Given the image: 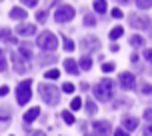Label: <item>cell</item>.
Here are the masks:
<instances>
[{
    "label": "cell",
    "instance_id": "obj_1",
    "mask_svg": "<svg viewBox=\"0 0 152 136\" xmlns=\"http://www.w3.org/2000/svg\"><path fill=\"white\" fill-rule=\"evenodd\" d=\"M92 92H94V96L100 100V102H108V100L112 98V92H114V82L112 80H100L98 84H94L92 86Z\"/></svg>",
    "mask_w": 152,
    "mask_h": 136
},
{
    "label": "cell",
    "instance_id": "obj_2",
    "mask_svg": "<svg viewBox=\"0 0 152 136\" xmlns=\"http://www.w3.org/2000/svg\"><path fill=\"white\" fill-rule=\"evenodd\" d=\"M38 92H40V98L44 100L48 106H56L60 102V90L56 86H52V84H40Z\"/></svg>",
    "mask_w": 152,
    "mask_h": 136
},
{
    "label": "cell",
    "instance_id": "obj_3",
    "mask_svg": "<svg viewBox=\"0 0 152 136\" xmlns=\"http://www.w3.org/2000/svg\"><path fill=\"white\" fill-rule=\"evenodd\" d=\"M36 44L42 52H52V50H56V46H58V38L54 36L52 32H42L36 38Z\"/></svg>",
    "mask_w": 152,
    "mask_h": 136
},
{
    "label": "cell",
    "instance_id": "obj_4",
    "mask_svg": "<svg viewBox=\"0 0 152 136\" xmlns=\"http://www.w3.org/2000/svg\"><path fill=\"white\" fill-rule=\"evenodd\" d=\"M30 86H32V80H24V82H20L18 86H16V100H18V104H20V106H24L28 100L32 98Z\"/></svg>",
    "mask_w": 152,
    "mask_h": 136
},
{
    "label": "cell",
    "instance_id": "obj_5",
    "mask_svg": "<svg viewBox=\"0 0 152 136\" xmlns=\"http://www.w3.org/2000/svg\"><path fill=\"white\" fill-rule=\"evenodd\" d=\"M74 8L68 6V4H62V6L56 8V12H54V20L58 24H64V22H70L72 18H74Z\"/></svg>",
    "mask_w": 152,
    "mask_h": 136
},
{
    "label": "cell",
    "instance_id": "obj_6",
    "mask_svg": "<svg viewBox=\"0 0 152 136\" xmlns=\"http://www.w3.org/2000/svg\"><path fill=\"white\" fill-rule=\"evenodd\" d=\"M128 22H130V26L136 28V30H146V28L152 26V20L148 18V16H142V14H130Z\"/></svg>",
    "mask_w": 152,
    "mask_h": 136
},
{
    "label": "cell",
    "instance_id": "obj_7",
    "mask_svg": "<svg viewBox=\"0 0 152 136\" xmlns=\"http://www.w3.org/2000/svg\"><path fill=\"white\" fill-rule=\"evenodd\" d=\"M112 132V126L108 120H96L92 124V134L94 136H108Z\"/></svg>",
    "mask_w": 152,
    "mask_h": 136
},
{
    "label": "cell",
    "instance_id": "obj_8",
    "mask_svg": "<svg viewBox=\"0 0 152 136\" xmlns=\"http://www.w3.org/2000/svg\"><path fill=\"white\" fill-rule=\"evenodd\" d=\"M118 80H120L122 90H134L136 88V78H134L132 72H120Z\"/></svg>",
    "mask_w": 152,
    "mask_h": 136
},
{
    "label": "cell",
    "instance_id": "obj_9",
    "mask_svg": "<svg viewBox=\"0 0 152 136\" xmlns=\"http://www.w3.org/2000/svg\"><path fill=\"white\" fill-rule=\"evenodd\" d=\"M100 48V40L98 38H92V36H86L80 40V50H98Z\"/></svg>",
    "mask_w": 152,
    "mask_h": 136
},
{
    "label": "cell",
    "instance_id": "obj_10",
    "mask_svg": "<svg viewBox=\"0 0 152 136\" xmlns=\"http://www.w3.org/2000/svg\"><path fill=\"white\" fill-rule=\"evenodd\" d=\"M10 122H12V112H10V108L0 106V130H6Z\"/></svg>",
    "mask_w": 152,
    "mask_h": 136
},
{
    "label": "cell",
    "instance_id": "obj_11",
    "mask_svg": "<svg viewBox=\"0 0 152 136\" xmlns=\"http://www.w3.org/2000/svg\"><path fill=\"white\" fill-rule=\"evenodd\" d=\"M10 60H12V66L18 74H24L26 72V64H24V58H20L16 52H10Z\"/></svg>",
    "mask_w": 152,
    "mask_h": 136
},
{
    "label": "cell",
    "instance_id": "obj_12",
    "mask_svg": "<svg viewBox=\"0 0 152 136\" xmlns=\"http://www.w3.org/2000/svg\"><path fill=\"white\" fill-rule=\"evenodd\" d=\"M122 126H124V130L132 132V130L138 128V118H134V116H124L122 118Z\"/></svg>",
    "mask_w": 152,
    "mask_h": 136
},
{
    "label": "cell",
    "instance_id": "obj_13",
    "mask_svg": "<svg viewBox=\"0 0 152 136\" xmlns=\"http://www.w3.org/2000/svg\"><path fill=\"white\" fill-rule=\"evenodd\" d=\"M16 32H18L20 36H32V34L36 32V26H34V24H20V26L16 28Z\"/></svg>",
    "mask_w": 152,
    "mask_h": 136
},
{
    "label": "cell",
    "instance_id": "obj_14",
    "mask_svg": "<svg viewBox=\"0 0 152 136\" xmlns=\"http://www.w3.org/2000/svg\"><path fill=\"white\" fill-rule=\"evenodd\" d=\"M38 116H40V108H38V106H34V108H30L28 112H24V122H26V124H30V122L36 120Z\"/></svg>",
    "mask_w": 152,
    "mask_h": 136
},
{
    "label": "cell",
    "instance_id": "obj_15",
    "mask_svg": "<svg viewBox=\"0 0 152 136\" xmlns=\"http://www.w3.org/2000/svg\"><path fill=\"white\" fill-rule=\"evenodd\" d=\"M64 70H66V72H70V74H78L80 66H78V62H76V60L66 58V60H64Z\"/></svg>",
    "mask_w": 152,
    "mask_h": 136
},
{
    "label": "cell",
    "instance_id": "obj_16",
    "mask_svg": "<svg viewBox=\"0 0 152 136\" xmlns=\"http://www.w3.org/2000/svg\"><path fill=\"white\" fill-rule=\"evenodd\" d=\"M26 10H24V8H12V10H10V18H12V20H24V18H26Z\"/></svg>",
    "mask_w": 152,
    "mask_h": 136
},
{
    "label": "cell",
    "instance_id": "obj_17",
    "mask_svg": "<svg viewBox=\"0 0 152 136\" xmlns=\"http://www.w3.org/2000/svg\"><path fill=\"white\" fill-rule=\"evenodd\" d=\"M0 40H4L6 44H16V36L10 30H0Z\"/></svg>",
    "mask_w": 152,
    "mask_h": 136
},
{
    "label": "cell",
    "instance_id": "obj_18",
    "mask_svg": "<svg viewBox=\"0 0 152 136\" xmlns=\"http://www.w3.org/2000/svg\"><path fill=\"white\" fill-rule=\"evenodd\" d=\"M18 48H20V56H22L24 60H30V58H32V50H30V46H28V44H20Z\"/></svg>",
    "mask_w": 152,
    "mask_h": 136
},
{
    "label": "cell",
    "instance_id": "obj_19",
    "mask_svg": "<svg viewBox=\"0 0 152 136\" xmlns=\"http://www.w3.org/2000/svg\"><path fill=\"white\" fill-rule=\"evenodd\" d=\"M106 8H108L106 0H96V2H94V10H96L98 14H104V12H106Z\"/></svg>",
    "mask_w": 152,
    "mask_h": 136
},
{
    "label": "cell",
    "instance_id": "obj_20",
    "mask_svg": "<svg viewBox=\"0 0 152 136\" xmlns=\"http://www.w3.org/2000/svg\"><path fill=\"white\" fill-rule=\"evenodd\" d=\"M122 34H124V28L122 26H114L112 30H110V40H118Z\"/></svg>",
    "mask_w": 152,
    "mask_h": 136
},
{
    "label": "cell",
    "instance_id": "obj_21",
    "mask_svg": "<svg viewBox=\"0 0 152 136\" xmlns=\"http://www.w3.org/2000/svg\"><path fill=\"white\" fill-rule=\"evenodd\" d=\"M78 64H80L82 70H90V68H92V58H90V56H82Z\"/></svg>",
    "mask_w": 152,
    "mask_h": 136
},
{
    "label": "cell",
    "instance_id": "obj_22",
    "mask_svg": "<svg viewBox=\"0 0 152 136\" xmlns=\"http://www.w3.org/2000/svg\"><path fill=\"white\" fill-rule=\"evenodd\" d=\"M62 40H64V50H66V52H72V50H76V44H74V40H70V38H62Z\"/></svg>",
    "mask_w": 152,
    "mask_h": 136
},
{
    "label": "cell",
    "instance_id": "obj_23",
    "mask_svg": "<svg viewBox=\"0 0 152 136\" xmlns=\"http://www.w3.org/2000/svg\"><path fill=\"white\" fill-rule=\"evenodd\" d=\"M86 112H88V114H96V112H98V106L92 102V98L86 100Z\"/></svg>",
    "mask_w": 152,
    "mask_h": 136
},
{
    "label": "cell",
    "instance_id": "obj_24",
    "mask_svg": "<svg viewBox=\"0 0 152 136\" xmlns=\"http://www.w3.org/2000/svg\"><path fill=\"white\" fill-rule=\"evenodd\" d=\"M136 6L140 10H148V8H152V0H136Z\"/></svg>",
    "mask_w": 152,
    "mask_h": 136
},
{
    "label": "cell",
    "instance_id": "obj_25",
    "mask_svg": "<svg viewBox=\"0 0 152 136\" xmlns=\"http://www.w3.org/2000/svg\"><path fill=\"white\" fill-rule=\"evenodd\" d=\"M130 44L136 46V48H140V46H144V38L142 36H132L130 38Z\"/></svg>",
    "mask_w": 152,
    "mask_h": 136
},
{
    "label": "cell",
    "instance_id": "obj_26",
    "mask_svg": "<svg viewBox=\"0 0 152 136\" xmlns=\"http://www.w3.org/2000/svg\"><path fill=\"white\" fill-rule=\"evenodd\" d=\"M80 106H82V98H80V96L72 98V102H70V108H72V110H76V112H78V110H80Z\"/></svg>",
    "mask_w": 152,
    "mask_h": 136
},
{
    "label": "cell",
    "instance_id": "obj_27",
    "mask_svg": "<svg viewBox=\"0 0 152 136\" xmlns=\"http://www.w3.org/2000/svg\"><path fill=\"white\" fill-rule=\"evenodd\" d=\"M46 78H50V80H54V78H60V70H56V68H52V70H46Z\"/></svg>",
    "mask_w": 152,
    "mask_h": 136
},
{
    "label": "cell",
    "instance_id": "obj_28",
    "mask_svg": "<svg viewBox=\"0 0 152 136\" xmlns=\"http://www.w3.org/2000/svg\"><path fill=\"white\" fill-rule=\"evenodd\" d=\"M62 120L66 122V124H74V114L68 112V110H66V112H62Z\"/></svg>",
    "mask_w": 152,
    "mask_h": 136
},
{
    "label": "cell",
    "instance_id": "obj_29",
    "mask_svg": "<svg viewBox=\"0 0 152 136\" xmlns=\"http://www.w3.org/2000/svg\"><path fill=\"white\" fill-rule=\"evenodd\" d=\"M62 92L72 94V92H74V84H72V82H64V84H62Z\"/></svg>",
    "mask_w": 152,
    "mask_h": 136
},
{
    "label": "cell",
    "instance_id": "obj_30",
    "mask_svg": "<svg viewBox=\"0 0 152 136\" xmlns=\"http://www.w3.org/2000/svg\"><path fill=\"white\" fill-rule=\"evenodd\" d=\"M6 58H4V50H2V48H0V72H4V70H6Z\"/></svg>",
    "mask_w": 152,
    "mask_h": 136
},
{
    "label": "cell",
    "instance_id": "obj_31",
    "mask_svg": "<svg viewBox=\"0 0 152 136\" xmlns=\"http://www.w3.org/2000/svg\"><path fill=\"white\" fill-rule=\"evenodd\" d=\"M46 18H48V14H46V10H40V12L36 14V22L44 24V22H46Z\"/></svg>",
    "mask_w": 152,
    "mask_h": 136
},
{
    "label": "cell",
    "instance_id": "obj_32",
    "mask_svg": "<svg viewBox=\"0 0 152 136\" xmlns=\"http://www.w3.org/2000/svg\"><path fill=\"white\" fill-rule=\"evenodd\" d=\"M114 62H106V64H102V72H106V74H110V72H114Z\"/></svg>",
    "mask_w": 152,
    "mask_h": 136
},
{
    "label": "cell",
    "instance_id": "obj_33",
    "mask_svg": "<svg viewBox=\"0 0 152 136\" xmlns=\"http://www.w3.org/2000/svg\"><path fill=\"white\" fill-rule=\"evenodd\" d=\"M140 92H144V94H152V84L142 82V84H140Z\"/></svg>",
    "mask_w": 152,
    "mask_h": 136
},
{
    "label": "cell",
    "instance_id": "obj_34",
    "mask_svg": "<svg viewBox=\"0 0 152 136\" xmlns=\"http://www.w3.org/2000/svg\"><path fill=\"white\" fill-rule=\"evenodd\" d=\"M54 60H56L54 56H44V54L40 56V64H42V66H44V64H48V62H54Z\"/></svg>",
    "mask_w": 152,
    "mask_h": 136
},
{
    "label": "cell",
    "instance_id": "obj_35",
    "mask_svg": "<svg viewBox=\"0 0 152 136\" xmlns=\"http://www.w3.org/2000/svg\"><path fill=\"white\" fill-rule=\"evenodd\" d=\"M22 4H24V6H28V8H34L38 4V0H22Z\"/></svg>",
    "mask_w": 152,
    "mask_h": 136
},
{
    "label": "cell",
    "instance_id": "obj_36",
    "mask_svg": "<svg viewBox=\"0 0 152 136\" xmlns=\"http://www.w3.org/2000/svg\"><path fill=\"white\" fill-rule=\"evenodd\" d=\"M110 14H112V18H122V16H124V14H122V10H120V8H114V10L110 12Z\"/></svg>",
    "mask_w": 152,
    "mask_h": 136
},
{
    "label": "cell",
    "instance_id": "obj_37",
    "mask_svg": "<svg viewBox=\"0 0 152 136\" xmlns=\"http://www.w3.org/2000/svg\"><path fill=\"white\" fill-rule=\"evenodd\" d=\"M114 136H128V130H124V128H116V130H114Z\"/></svg>",
    "mask_w": 152,
    "mask_h": 136
},
{
    "label": "cell",
    "instance_id": "obj_38",
    "mask_svg": "<svg viewBox=\"0 0 152 136\" xmlns=\"http://www.w3.org/2000/svg\"><path fill=\"white\" fill-rule=\"evenodd\" d=\"M144 58L152 64V48H146V50H144Z\"/></svg>",
    "mask_w": 152,
    "mask_h": 136
},
{
    "label": "cell",
    "instance_id": "obj_39",
    "mask_svg": "<svg viewBox=\"0 0 152 136\" xmlns=\"http://www.w3.org/2000/svg\"><path fill=\"white\" fill-rule=\"evenodd\" d=\"M144 120L152 122V108H146V110H144Z\"/></svg>",
    "mask_w": 152,
    "mask_h": 136
},
{
    "label": "cell",
    "instance_id": "obj_40",
    "mask_svg": "<svg viewBox=\"0 0 152 136\" xmlns=\"http://www.w3.org/2000/svg\"><path fill=\"white\" fill-rule=\"evenodd\" d=\"M84 24H86V26H94V24H96V20H94L92 16H86V18H84Z\"/></svg>",
    "mask_w": 152,
    "mask_h": 136
},
{
    "label": "cell",
    "instance_id": "obj_41",
    "mask_svg": "<svg viewBox=\"0 0 152 136\" xmlns=\"http://www.w3.org/2000/svg\"><path fill=\"white\" fill-rule=\"evenodd\" d=\"M142 136H152V124L144 126V130H142Z\"/></svg>",
    "mask_w": 152,
    "mask_h": 136
},
{
    "label": "cell",
    "instance_id": "obj_42",
    "mask_svg": "<svg viewBox=\"0 0 152 136\" xmlns=\"http://www.w3.org/2000/svg\"><path fill=\"white\" fill-rule=\"evenodd\" d=\"M8 90H10L8 86H0V96H6V94H8Z\"/></svg>",
    "mask_w": 152,
    "mask_h": 136
},
{
    "label": "cell",
    "instance_id": "obj_43",
    "mask_svg": "<svg viewBox=\"0 0 152 136\" xmlns=\"http://www.w3.org/2000/svg\"><path fill=\"white\" fill-rule=\"evenodd\" d=\"M30 136H46V134H44V132H42V130H36V132H32Z\"/></svg>",
    "mask_w": 152,
    "mask_h": 136
},
{
    "label": "cell",
    "instance_id": "obj_44",
    "mask_svg": "<svg viewBox=\"0 0 152 136\" xmlns=\"http://www.w3.org/2000/svg\"><path fill=\"white\" fill-rule=\"evenodd\" d=\"M110 50H112V52H118V50H120V46H118V44H112V48H110Z\"/></svg>",
    "mask_w": 152,
    "mask_h": 136
},
{
    "label": "cell",
    "instance_id": "obj_45",
    "mask_svg": "<svg viewBox=\"0 0 152 136\" xmlns=\"http://www.w3.org/2000/svg\"><path fill=\"white\" fill-rule=\"evenodd\" d=\"M116 2H120V4H128L130 0H116Z\"/></svg>",
    "mask_w": 152,
    "mask_h": 136
}]
</instances>
